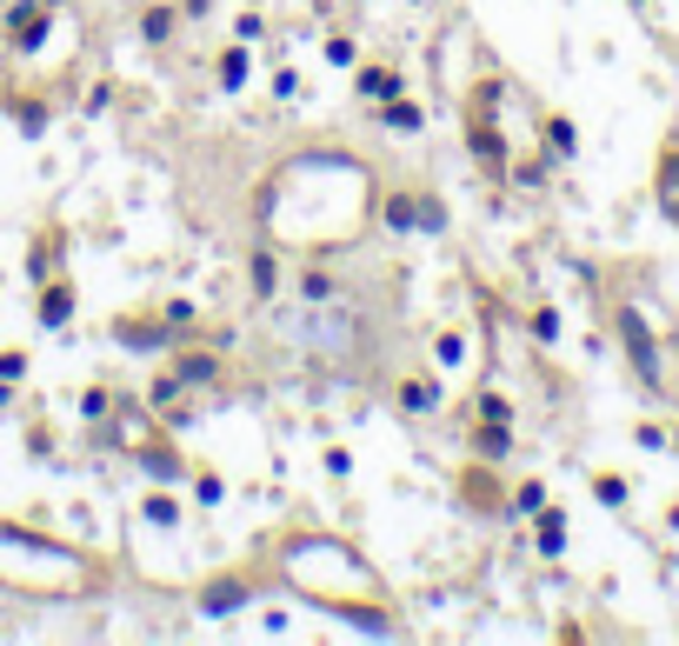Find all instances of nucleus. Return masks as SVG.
<instances>
[{
  "mask_svg": "<svg viewBox=\"0 0 679 646\" xmlns=\"http://www.w3.org/2000/svg\"><path fill=\"white\" fill-rule=\"evenodd\" d=\"M274 574H280L300 600H313V607H326V613H347V620H360V626L393 633V600H387L380 574L367 567L354 546H340V540H326V533H287V540L274 546Z\"/></svg>",
  "mask_w": 679,
  "mask_h": 646,
  "instance_id": "obj_1",
  "label": "nucleus"
},
{
  "mask_svg": "<svg viewBox=\"0 0 679 646\" xmlns=\"http://www.w3.org/2000/svg\"><path fill=\"white\" fill-rule=\"evenodd\" d=\"M613 334H620V347H626V367L640 373V387H646V393H659V400H672L666 347H659V334L646 327V313H640L633 300H620V307H613Z\"/></svg>",
  "mask_w": 679,
  "mask_h": 646,
  "instance_id": "obj_2",
  "label": "nucleus"
},
{
  "mask_svg": "<svg viewBox=\"0 0 679 646\" xmlns=\"http://www.w3.org/2000/svg\"><path fill=\"white\" fill-rule=\"evenodd\" d=\"M54 27H60L54 21V0H8V8H0V47H8V54L47 47Z\"/></svg>",
  "mask_w": 679,
  "mask_h": 646,
  "instance_id": "obj_3",
  "label": "nucleus"
},
{
  "mask_svg": "<svg viewBox=\"0 0 679 646\" xmlns=\"http://www.w3.org/2000/svg\"><path fill=\"white\" fill-rule=\"evenodd\" d=\"M101 427H107V440H114L120 453H140V447L160 440V414L147 407V400H114V414H107Z\"/></svg>",
  "mask_w": 679,
  "mask_h": 646,
  "instance_id": "obj_4",
  "label": "nucleus"
},
{
  "mask_svg": "<svg viewBox=\"0 0 679 646\" xmlns=\"http://www.w3.org/2000/svg\"><path fill=\"white\" fill-rule=\"evenodd\" d=\"M280 293H287L280 247H274V240H253V247H246V300H253V307H274Z\"/></svg>",
  "mask_w": 679,
  "mask_h": 646,
  "instance_id": "obj_5",
  "label": "nucleus"
},
{
  "mask_svg": "<svg viewBox=\"0 0 679 646\" xmlns=\"http://www.w3.org/2000/svg\"><path fill=\"white\" fill-rule=\"evenodd\" d=\"M653 207L666 214V227H679V127H666L653 153Z\"/></svg>",
  "mask_w": 679,
  "mask_h": 646,
  "instance_id": "obj_6",
  "label": "nucleus"
},
{
  "mask_svg": "<svg viewBox=\"0 0 679 646\" xmlns=\"http://www.w3.org/2000/svg\"><path fill=\"white\" fill-rule=\"evenodd\" d=\"M393 407H400L406 420H434V414L447 407V380H440V373H406V380H393Z\"/></svg>",
  "mask_w": 679,
  "mask_h": 646,
  "instance_id": "obj_7",
  "label": "nucleus"
},
{
  "mask_svg": "<svg viewBox=\"0 0 679 646\" xmlns=\"http://www.w3.org/2000/svg\"><path fill=\"white\" fill-rule=\"evenodd\" d=\"M354 94H360L367 107H387V101L406 94V73H400L393 60H360V67H354Z\"/></svg>",
  "mask_w": 679,
  "mask_h": 646,
  "instance_id": "obj_8",
  "label": "nucleus"
},
{
  "mask_svg": "<svg viewBox=\"0 0 679 646\" xmlns=\"http://www.w3.org/2000/svg\"><path fill=\"white\" fill-rule=\"evenodd\" d=\"M134 460H140V473H147V480H153V487H181V480H187V473H194V466H187V453H181V447H174V440H166V434H160V440H153V447H140V453H134Z\"/></svg>",
  "mask_w": 679,
  "mask_h": 646,
  "instance_id": "obj_9",
  "label": "nucleus"
},
{
  "mask_svg": "<svg viewBox=\"0 0 679 646\" xmlns=\"http://www.w3.org/2000/svg\"><path fill=\"white\" fill-rule=\"evenodd\" d=\"M134 27H140V41H147V47H174V41H181V27H187V14H181V0H147Z\"/></svg>",
  "mask_w": 679,
  "mask_h": 646,
  "instance_id": "obj_10",
  "label": "nucleus"
},
{
  "mask_svg": "<svg viewBox=\"0 0 679 646\" xmlns=\"http://www.w3.org/2000/svg\"><path fill=\"white\" fill-rule=\"evenodd\" d=\"M174 373L207 400V393L220 387V354H214V347H187V354H174Z\"/></svg>",
  "mask_w": 679,
  "mask_h": 646,
  "instance_id": "obj_11",
  "label": "nucleus"
},
{
  "mask_svg": "<svg viewBox=\"0 0 679 646\" xmlns=\"http://www.w3.org/2000/svg\"><path fill=\"white\" fill-rule=\"evenodd\" d=\"M373 214H380L387 233H413L419 227V187H393L387 200H373Z\"/></svg>",
  "mask_w": 679,
  "mask_h": 646,
  "instance_id": "obj_12",
  "label": "nucleus"
},
{
  "mask_svg": "<svg viewBox=\"0 0 679 646\" xmlns=\"http://www.w3.org/2000/svg\"><path fill=\"white\" fill-rule=\"evenodd\" d=\"M246 600H253V580H240V574H220L200 587V613H240Z\"/></svg>",
  "mask_w": 679,
  "mask_h": 646,
  "instance_id": "obj_13",
  "label": "nucleus"
},
{
  "mask_svg": "<svg viewBox=\"0 0 679 646\" xmlns=\"http://www.w3.org/2000/svg\"><path fill=\"white\" fill-rule=\"evenodd\" d=\"M34 313H41V327H73V287L54 274V280H41V300H34Z\"/></svg>",
  "mask_w": 679,
  "mask_h": 646,
  "instance_id": "obj_14",
  "label": "nucleus"
},
{
  "mask_svg": "<svg viewBox=\"0 0 679 646\" xmlns=\"http://www.w3.org/2000/svg\"><path fill=\"white\" fill-rule=\"evenodd\" d=\"M294 293H300V307L320 313V307L340 300V274H333V267H300V274H294Z\"/></svg>",
  "mask_w": 679,
  "mask_h": 646,
  "instance_id": "obj_15",
  "label": "nucleus"
},
{
  "mask_svg": "<svg viewBox=\"0 0 679 646\" xmlns=\"http://www.w3.org/2000/svg\"><path fill=\"white\" fill-rule=\"evenodd\" d=\"M506 453H514V427L473 420V460H480V466H506Z\"/></svg>",
  "mask_w": 679,
  "mask_h": 646,
  "instance_id": "obj_16",
  "label": "nucleus"
},
{
  "mask_svg": "<svg viewBox=\"0 0 679 646\" xmlns=\"http://www.w3.org/2000/svg\"><path fill=\"white\" fill-rule=\"evenodd\" d=\"M533 546H540V560H560V553H566V514H560L553 500L533 514Z\"/></svg>",
  "mask_w": 679,
  "mask_h": 646,
  "instance_id": "obj_17",
  "label": "nucleus"
},
{
  "mask_svg": "<svg viewBox=\"0 0 679 646\" xmlns=\"http://www.w3.org/2000/svg\"><path fill=\"white\" fill-rule=\"evenodd\" d=\"M214 73H220V94H240V88H246V73H253V47H246V41H233V47H220V60H214Z\"/></svg>",
  "mask_w": 679,
  "mask_h": 646,
  "instance_id": "obj_18",
  "label": "nucleus"
},
{
  "mask_svg": "<svg viewBox=\"0 0 679 646\" xmlns=\"http://www.w3.org/2000/svg\"><path fill=\"white\" fill-rule=\"evenodd\" d=\"M540 147H546V160H573V153H579L573 120H566V114H540Z\"/></svg>",
  "mask_w": 679,
  "mask_h": 646,
  "instance_id": "obj_19",
  "label": "nucleus"
},
{
  "mask_svg": "<svg viewBox=\"0 0 679 646\" xmlns=\"http://www.w3.org/2000/svg\"><path fill=\"white\" fill-rule=\"evenodd\" d=\"M373 120L387 127V134H419V127H427V107H419V101H387V107H373Z\"/></svg>",
  "mask_w": 679,
  "mask_h": 646,
  "instance_id": "obj_20",
  "label": "nucleus"
},
{
  "mask_svg": "<svg viewBox=\"0 0 679 646\" xmlns=\"http://www.w3.org/2000/svg\"><path fill=\"white\" fill-rule=\"evenodd\" d=\"M540 507H546V480H520V487L506 494V514H514V520H533Z\"/></svg>",
  "mask_w": 679,
  "mask_h": 646,
  "instance_id": "obj_21",
  "label": "nucleus"
},
{
  "mask_svg": "<svg viewBox=\"0 0 679 646\" xmlns=\"http://www.w3.org/2000/svg\"><path fill=\"white\" fill-rule=\"evenodd\" d=\"M473 420H499V427H514V400H506L499 387H480V393H473Z\"/></svg>",
  "mask_w": 679,
  "mask_h": 646,
  "instance_id": "obj_22",
  "label": "nucleus"
},
{
  "mask_svg": "<svg viewBox=\"0 0 679 646\" xmlns=\"http://www.w3.org/2000/svg\"><path fill=\"white\" fill-rule=\"evenodd\" d=\"M320 60L354 73V67H360V41H354V34H326V41H320Z\"/></svg>",
  "mask_w": 679,
  "mask_h": 646,
  "instance_id": "obj_23",
  "label": "nucleus"
},
{
  "mask_svg": "<svg viewBox=\"0 0 679 646\" xmlns=\"http://www.w3.org/2000/svg\"><path fill=\"white\" fill-rule=\"evenodd\" d=\"M527 334H533L540 347H560V307H553V300H540V307L527 313Z\"/></svg>",
  "mask_w": 679,
  "mask_h": 646,
  "instance_id": "obj_24",
  "label": "nucleus"
},
{
  "mask_svg": "<svg viewBox=\"0 0 679 646\" xmlns=\"http://www.w3.org/2000/svg\"><path fill=\"white\" fill-rule=\"evenodd\" d=\"M187 480H194V507H207V514H214V507H227V480H220V473H207V466H194Z\"/></svg>",
  "mask_w": 679,
  "mask_h": 646,
  "instance_id": "obj_25",
  "label": "nucleus"
},
{
  "mask_svg": "<svg viewBox=\"0 0 679 646\" xmlns=\"http://www.w3.org/2000/svg\"><path fill=\"white\" fill-rule=\"evenodd\" d=\"M460 360H467V334H460V327L434 334V367H460Z\"/></svg>",
  "mask_w": 679,
  "mask_h": 646,
  "instance_id": "obj_26",
  "label": "nucleus"
},
{
  "mask_svg": "<svg viewBox=\"0 0 679 646\" xmlns=\"http://www.w3.org/2000/svg\"><path fill=\"white\" fill-rule=\"evenodd\" d=\"M194 320H200V307H194V300H166V307H160V327H166V334H187Z\"/></svg>",
  "mask_w": 679,
  "mask_h": 646,
  "instance_id": "obj_27",
  "label": "nucleus"
},
{
  "mask_svg": "<svg viewBox=\"0 0 679 646\" xmlns=\"http://www.w3.org/2000/svg\"><path fill=\"white\" fill-rule=\"evenodd\" d=\"M592 494H600V507H613V514H620V507L633 500V494H626V480H620V473H592Z\"/></svg>",
  "mask_w": 679,
  "mask_h": 646,
  "instance_id": "obj_28",
  "label": "nucleus"
},
{
  "mask_svg": "<svg viewBox=\"0 0 679 646\" xmlns=\"http://www.w3.org/2000/svg\"><path fill=\"white\" fill-rule=\"evenodd\" d=\"M114 400H120V393H107V387H94V393H80V414H88V420L101 427V420L114 414Z\"/></svg>",
  "mask_w": 679,
  "mask_h": 646,
  "instance_id": "obj_29",
  "label": "nucleus"
},
{
  "mask_svg": "<svg viewBox=\"0 0 679 646\" xmlns=\"http://www.w3.org/2000/svg\"><path fill=\"white\" fill-rule=\"evenodd\" d=\"M419 227H427V233L447 227V207H440V194H427V187H419Z\"/></svg>",
  "mask_w": 679,
  "mask_h": 646,
  "instance_id": "obj_30",
  "label": "nucleus"
},
{
  "mask_svg": "<svg viewBox=\"0 0 679 646\" xmlns=\"http://www.w3.org/2000/svg\"><path fill=\"white\" fill-rule=\"evenodd\" d=\"M233 41H246V47H261V41H267V21H261V14H240V21H233Z\"/></svg>",
  "mask_w": 679,
  "mask_h": 646,
  "instance_id": "obj_31",
  "label": "nucleus"
},
{
  "mask_svg": "<svg viewBox=\"0 0 679 646\" xmlns=\"http://www.w3.org/2000/svg\"><path fill=\"white\" fill-rule=\"evenodd\" d=\"M300 88H307V80L294 67H274V101H300Z\"/></svg>",
  "mask_w": 679,
  "mask_h": 646,
  "instance_id": "obj_32",
  "label": "nucleus"
},
{
  "mask_svg": "<svg viewBox=\"0 0 679 646\" xmlns=\"http://www.w3.org/2000/svg\"><path fill=\"white\" fill-rule=\"evenodd\" d=\"M0 380H8V387H21V380H27V354H21V347L0 354Z\"/></svg>",
  "mask_w": 679,
  "mask_h": 646,
  "instance_id": "obj_33",
  "label": "nucleus"
},
{
  "mask_svg": "<svg viewBox=\"0 0 679 646\" xmlns=\"http://www.w3.org/2000/svg\"><path fill=\"white\" fill-rule=\"evenodd\" d=\"M181 14H187V27H200L214 14V0H181Z\"/></svg>",
  "mask_w": 679,
  "mask_h": 646,
  "instance_id": "obj_34",
  "label": "nucleus"
},
{
  "mask_svg": "<svg viewBox=\"0 0 679 646\" xmlns=\"http://www.w3.org/2000/svg\"><path fill=\"white\" fill-rule=\"evenodd\" d=\"M666 440H672V453H679V420H672V427H666Z\"/></svg>",
  "mask_w": 679,
  "mask_h": 646,
  "instance_id": "obj_35",
  "label": "nucleus"
},
{
  "mask_svg": "<svg viewBox=\"0 0 679 646\" xmlns=\"http://www.w3.org/2000/svg\"><path fill=\"white\" fill-rule=\"evenodd\" d=\"M633 8H640V14H653V0H633Z\"/></svg>",
  "mask_w": 679,
  "mask_h": 646,
  "instance_id": "obj_36",
  "label": "nucleus"
}]
</instances>
